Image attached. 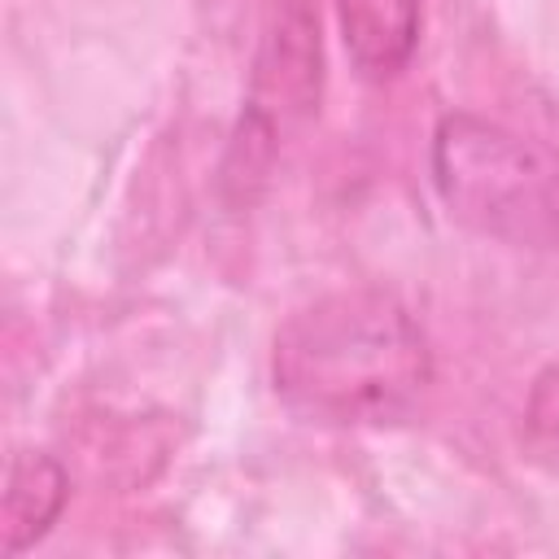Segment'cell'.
Returning <instances> with one entry per match:
<instances>
[{"instance_id":"7a4b0ae2","label":"cell","mask_w":559,"mask_h":559,"mask_svg":"<svg viewBox=\"0 0 559 559\" xmlns=\"http://www.w3.org/2000/svg\"><path fill=\"white\" fill-rule=\"evenodd\" d=\"M432 183L467 231L559 253V148L480 114H445L432 131Z\"/></svg>"},{"instance_id":"6da1fadb","label":"cell","mask_w":559,"mask_h":559,"mask_svg":"<svg viewBox=\"0 0 559 559\" xmlns=\"http://www.w3.org/2000/svg\"><path fill=\"white\" fill-rule=\"evenodd\" d=\"M275 397L323 428H389L432 384V349L415 314L380 288H336L284 319L271 349Z\"/></svg>"},{"instance_id":"277c9868","label":"cell","mask_w":559,"mask_h":559,"mask_svg":"<svg viewBox=\"0 0 559 559\" xmlns=\"http://www.w3.org/2000/svg\"><path fill=\"white\" fill-rule=\"evenodd\" d=\"M66 472L48 454H17L4 485V555L35 546L66 507Z\"/></svg>"},{"instance_id":"5b68a950","label":"cell","mask_w":559,"mask_h":559,"mask_svg":"<svg viewBox=\"0 0 559 559\" xmlns=\"http://www.w3.org/2000/svg\"><path fill=\"white\" fill-rule=\"evenodd\" d=\"M520 441L524 454L559 476V358L546 362L524 397V415H520Z\"/></svg>"},{"instance_id":"3957f363","label":"cell","mask_w":559,"mask_h":559,"mask_svg":"<svg viewBox=\"0 0 559 559\" xmlns=\"http://www.w3.org/2000/svg\"><path fill=\"white\" fill-rule=\"evenodd\" d=\"M341 39L358 74L393 79L419 39V0H336Z\"/></svg>"}]
</instances>
